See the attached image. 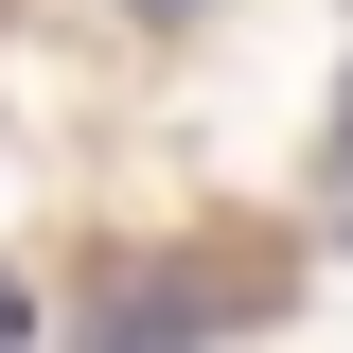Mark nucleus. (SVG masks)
Segmentation results:
<instances>
[{"instance_id":"1","label":"nucleus","mask_w":353,"mask_h":353,"mask_svg":"<svg viewBox=\"0 0 353 353\" xmlns=\"http://www.w3.org/2000/svg\"><path fill=\"white\" fill-rule=\"evenodd\" d=\"M88 353H194V336H176V318H106Z\"/></svg>"},{"instance_id":"2","label":"nucleus","mask_w":353,"mask_h":353,"mask_svg":"<svg viewBox=\"0 0 353 353\" xmlns=\"http://www.w3.org/2000/svg\"><path fill=\"white\" fill-rule=\"evenodd\" d=\"M0 353H36V301H18V283H0Z\"/></svg>"},{"instance_id":"3","label":"nucleus","mask_w":353,"mask_h":353,"mask_svg":"<svg viewBox=\"0 0 353 353\" xmlns=\"http://www.w3.org/2000/svg\"><path fill=\"white\" fill-rule=\"evenodd\" d=\"M141 18H212V0H141Z\"/></svg>"},{"instance_id":"4","label":"nucleus","mask_w":353,"mask_h":353,"mask_svg":"<svg viewBox=\"0 0 353 353\" xmlns=\"http://www.w3.org/2000/svg\"><path fill=\"white\" fill-rule=\"evenodd\" d=\"M336 230H353V194H336Z\"/></svg>"}]
</instances>
